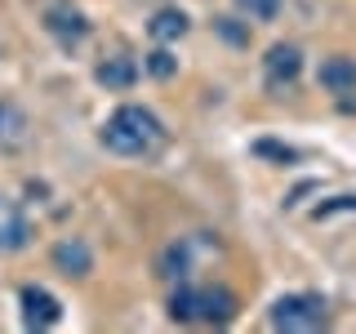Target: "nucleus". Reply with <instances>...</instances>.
I'll return each mask as SVG.
<instances>
[{"mask_svg":"<svg viewBox=\"0 0 356 334\" xmlns=\"http://www.w3.org/2000/svg\"><path fill=\"white\" fill-rule=\"evenodd\" d=\"M18 303H22V326L27 330H54L63 321V303L44 285H22Z\"/></svg>","mask_w":356,"mask_h":334,"instance_id":"nucleus-4","label":"nucleus"},{"mask_svg":"<svg viewBox=\"0 0 356 334\" xmlns=\"http://www.w3.org/2000/svg\"><path fill=\"white\" fill-rule=\"evenodd\" d=\"M214 31L227 45H250V22H241V18H214Z\"/></svg>","mask_w":356,"mask_h":334,"instance_id":"nucleus-15","label":"nucleus"},{"mask_svg":"<svg viewBox=\"0 0 356 334\" xmlns=\"http://www.w3.org/2000/svg\"><path fill=\"white\" fill-rule=\"evenodd\" d=\"M54 263H58L63 276H89L94 272V254H89V245L81 237H67L54 245Z\"/></svg>","mask_w":356,"mask_h":334,"instance_id":"nucleus-9","label":"nucleus"},{"mask_svg":"<svg viewBox=\"0 0 356 334\" xmlns=\"http://www.w3.org/2000/svg\"><path fill=\"white\" fill-rule=\"evenodd\" d=\"M44 27L54 31L63 45H81L89 36V22L81 9H72V5H54V9H44Z\"/></svg>","mask_w":356,"mask_h":334,"instance_id":"nucleus-8","label":"nucleus"},{"mask_svg":"<svg viewBox=\"0 0 356 334\" xmlns=\"http://www.w3.org/2000/svg\"><path fill=\"white\" fill-rule=\"evenodd\" d=\"M31 143V120L14 98H0V152H22Z\"/></svg>","mask_w":356,"mask_h":334,"instance_id":"nucleus-6","label":"nucleus"},{"mask_svg":"<svg viewBox=\"0 0 356 334\" xmlns=\"http://www.w3.org/2000/svg\"><path fill=\"white\" fill-rule=\"evenodd\" d=\"M27 237H31V228H27V218H22L18 200L0 196V250H22Z\"/></svg>","mask_w":356,"mask_h":334,"instance_id":"nucleus-10","label":"nucleus"},{"mask_svg":"<svg viewBox=\"0 0 356 334\" xmlns=\"http://www.w3.org/2000/svg\"><path fill=\"white\" fill-rule=\"evenodd\" d=\"M339 209H356V196H334V205H321L316 218H330V214H339Z\"/></svg>","mask_w":356,"mask_h":334,"instance_id":"nucleus-16","label":"nucleus"},{"mask_svg":"<svg viewBox=\"0 0 356 334\" xmlns=\"http://www.w3.org/2000/svg\"><path fill=\"white\" fill-rule=\"evenodd\" d=\"M174 321H200V326H227L236 317V294L222 285H178L170 294Z\"/></svg>","mask_w":356,"mask_h":334,"instance_id":"nucleus-2","label":"nucleus"},{"mask_svg":"<svg viewBox=\"0 0 356 334\" xmlns=\"http://www.w3.org/2000/svg\"><path fill=\"white\" fill-rule=\"evenodd\" d=\"M143 67H147V76H156V81H170V76L178 72V58L170 49H152L147 58H143Z\"/></svg>","mask_w":356,"mask_h":334,"instance_id":"nucleus-13","label":"nucleus"},{"mask_svg":"<svg viewBox=\"0 0 356 334\" xmlns=\"http://www.w3.org/2000/svg\"><path fill=\"white\" fill-rule=\"evenodd\" d=\"M103 143L116 156H152L165 143V125H161V116H156V111L129 103V107H116L107 116Z\"/></svg>","mask_w":356,"mask_h":334,"instance_id":"nucleus-1","label":"nucleus"},{"mask_svg":"<svg viewBox=\"0 0 356 334\" xmlns=\"http://www.w3.org/2000/svg\"><path fill=\"white\" fill-rule=\"evenodd\" d=\"M236 9L245 18H254V22H272L281 14V0H236Z\"/></svg>","mask_w":356,"mask_h":334,"instance_id":"nucleus-14","label":"nucleus"},{"mask_svg":"<svg viewBox=\"0 0 356 334\" xmlns=\"http://www.w3.org/2000/svg\"><path fill=\"white\" fill-rule=\"evenodd\" d=\"M98 85H107V89H129L134 81H138V63L129 58V54H111V58L98 63Z\"/></svg>","mask_w":356,"mask_h":334,"instance_id":"nucleus-11","label":"nucleus"},{"mask_svg":"<svg viewBox=\"0 0 356 334\" xmlns=\"http://www.w3.org/2000/svg\"><path fill=\"white\" fill-rule=\"evenodd\" d=\"M254 152H259V156H276V161H294V152L281 148V143H259Z\"/></svg>","mask_w":356,"mask_h":334,"instance_id":"nucleus-17","label":"nucleus"},{"mask_svg":"<svg viewBox=\"0 0 356 334\" xmlns=\"http://www.w3.org/2000/svg\"><path fill=\"white\" fill-rule=\"evenodd\" d=\"M263 67H267V85L272 89H289L298 81V72H303V49L298 45H272Z\"/></svg>","mask_w":356,"mask_h":334,"instance_id":"nucleus-5","label":"nucleus"},{"mask_svg":"<svg viewBox=\"0 0 356 334\" xmlns=\"http://www.w3.org/2000/svg\"><path fill=\"white\" fill-rule=\"evenodd\" d=\"M330 321V303L321 294H281L272 303V326L285 334H312V330H325Z\"/></svg>","mask_w":356,"mask_h":334,"instance_id":"nucleus-3","label":"nucleus"},{"mask_svg":"<svg viewBox=\"0 0 356 334\" xmlns=\"http://www.w3.org/2000/svg\"><path fill=\"white\" fill-rule=\"evenodd\" d=\"M316 81H321V89H330V94H356V58L352 54H330V58L321 63Z\"/></svg>","mask_w":356,"mask_h":334,"instance_id":"nucleus-7","label":"nucleus"},{"mask_svg":"<svg viewBox=\"0 0 356 334\" xmlns=\"http://www.w3.org/2000/svg\"><path fill=\"white\" fill-rule=\"evenodd\" d=\"M147 31H152V40H161V45L183 40L187 36V14H183V9H156L152 22H147Z\"/></svg>","mask_w":356,"mask_h":334,"instance_id":"nucleus-12","label":"nucleus"}]
</instances>
